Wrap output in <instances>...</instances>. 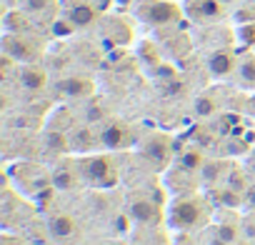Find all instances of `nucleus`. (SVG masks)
<instances>
[{
    "label": "nucleus",
    "mask_w": 255,
    "mask_h": 245,
    "mask_svg": "<svg viewBox=\"0 0 255 245\" xmlns=\"http://www.w3.org/2000/svg\"><path fill=\"white\" fill-rule=\"evenodd\" d=\"M230 170H233V165L228 160H208L203 165V170H200V183L205 188H215V185L225 183V178H228Z\"/></svg>",
    "instance_id": "14"
},
{
    "label": "nucleus",
    "mask_w": 255,
    "mask_h": 245,
    "mask_svg": "<svg viewBox=\"0 0 255 245\" xmlns=\"http://www.w3.org/2000/svg\"><path fill=\"white\" fill-rule=\"evenodd\" d=\"M145 158L148 160H153L158 168H163L168 160H170V138L168 135H153L148 143H145Z\"/></svg>",
    "instance_id": "15"
},
{
    "label": "nucleus",
    "mask_w": 255,
    "mask_h": 245,
    "mask_svg": "<svg viewBox=\"0 0 255 245\" xmlns=\"http://www.w3.org/2000/svg\"><path fill=\"white\" fill-rule=\"evenodd\" d=\"M235 20L243 25V23H255V8H243L235 13Z\"/></svg>",
    "instance_id": "27"
},
{
    "label": "nucleus",
    "mask_w": 255,
    "mask_h": 245,
    "mask_svg": "<svg viewBox=\"0 0 255 245\" xmlns=\"http://www.w3.org/2000/svg\"><path fill=\"white\" fill-rule=\"evenodd\" d=\"M208 70L215 75V78H228L238 70V58L230 48H218L210 53L208 58Z\"/></svg>",
    "instance_id": "8"
},
{
    "label": "nucleus",
    "mask_w": 255,
    "mask_h": 245,
    "mask_svg": "<svg viewBox=\"0 0 255 245\" xmlns=\"http://www.w3.org/2000/svg\"><path fill=\"white\" fill-rule=\"evenodd\" d=\"M25 13L53 23L55 20V0H25Z\"/></svg>",
    "instance_id": "17"
},
{
    "label": "nucleus",
    "mask_w": 255,
    "mask_h": 245,
    "mask_svg": "<svg viewBox=\"0 0 255 245\" xmlns=\"http://www.w3.org/2000/svg\"><path fill=\"white\" fill-rule=\"evenodd\" d=\"M205 163L208 160H205V155H203L200 148H188V150L180 153V165L188 168V170H193V173H200Z\"/></svg>",
    "instance_id": "19"
},
{
    "label": "nucleus",
    "mask_w": 255,
    "mask_h": 245,
    "mask_svg": "<svg viewBox=\"0 0 255 245\" xmlns=\"http://www.w3.org/2000/svg\"><path fill=\"white\" fill-rule=\"evenodd\" d=\"M58 90L63 93V98L83 100V98L93 95V80L80 78V75H70V78H63V80L58 83Z\"/></svg>",
    "instance_id": "12"
},
{
    "label": "nucleus",
    "mask_w": 255,
    "mask_h": 245,
    "mask_svg": "<svg viewBox=\"0 0 255 245\" xmlns=\"http://www.w3.org/2000/svg\"><path fill=\"white\" fill-rule=\"evenodd\" d=\"M238 40L243 45H255V23H243L238 30Z\"/></svg>",
    "instance_id": "25"
},
{
    "label": "nucleus",
    "mask_w": 255,
    "mask_h": 245,
    "mask_svg": "<svg viewBox=\"0 0 255 245\" xmlns=\"http://www.w3.org/2000/svg\"><path fill=\"white\" fill-rule=\"evenodd\" d=\"M50 30H53V35H70V33L78 30V28L63 15V18H55V20L50 23Z\"/></svg>",
    "instance_id": "24"
},
{
    "label": "nucleus",
    "mask_w": 255,
    "mask_h": 245,
    "mask_svg": "<svg viewBox=\"0 0 255 245\" xmlns=\"http://www.w3.org/2000/svg\"><path fill=\"white\" fill-rule=\"evenodd\" d=\"M18 85L28 93H38V90H45L48 85V73L35 65V63H25L23 68H18Z\"/></svg>",
    "instance_id": "9"
},
{
    "label": "nucleus",
    "mask_w": 255,
    "mask_h": 245,
    "mask_svg": "<svg viewBox=\"0 0 255 245\" xmlns=\"http://www.w3.org/2000/svg\"><path fill=\"white\" fill-rule=\"evenodd\" d=\"M138 15L150 25H170L180 18V8L168 0H150V3L138 8Z\"/></svg>",
    "instance_id": "4"
},
{
    "label": "nucleus",
    "mask_w": 255,
    "mask_h": 245,
    "mask_svg": "<svg viewBox=\"0 0 255 245\" xmlns=\"http://www.w3.org/2000/svg\"><path fill=\"white\" fill-rule=\"evenodd\" d=\"M3 50L15 63H35L38 60V45L25 33H8L3 40Z\"/></svg>",
    "instance_id": "5"
},
{
    "label": "nucleus",
    "mask_w": 255,
    "mask_h": 245,
    "mask_svg": "<svg viewBox=\"0 0 255 245\" xmlns=\"http://www.w3.org/2000/svg\"><path fill=\"white\" fill-rule=\"evenodd\" d=\"M185 15L195 23H218L225 15V3L223 0H188Z\"/></svg>",
    "instance_id": "6"
},
{
    "label": "nucleus",
    "mask_w": 255,
    "mask_h": 245,
    "mask_svg": "<svg viewBox=\"0 0 255 245\" xmlns=\"http://www.w3.org/2000/svg\"><path fill=\"white\" fill-rule=\"evenodd\" d=\"M98 140H100V138H98V135H93V130H90V128H78V130L70 135V150L88 153V150H93V145H95Z\"/></svg>",
    "instance_id": "18"
},
{
    "label": "nucleus",
    "mask_w": 255,
    "mask_h": 245,
    "mask_svg": "<svg viewBox=\"0 0 255 245\" xmlns=\"http://www.w3.org/2000/svg\"><path fill=\"white\" fill-rule=\"evenodd\" d=\"M78 165H80L83 178H85L90 185H95V188H110V185H115V180H118V173H115L110 158H105V155L85 158V160H80Z\"/></svg>",
    "instance_id": "2"
},
{
    "label": "nucleus",
    "mask_w": 255,
    "mask_h": 245,
    "mask_svg": "<svg viewBox=\"0 0 255 245\" xmlns=\"http://www.w3.org/2000/svg\"><path fill=\"white\" fill-rule=\"evenodd\" d=\"M80 175H83V173H80V165L65 160V163H60V165L55 168V173L50 175V185H53V190H73V188L78 185V178H80Z\"/></svg>",
    "instance_id": "11"
},
{
    "label": "nucleus",
    "mask_w": 255,
    "mask_h": 245,
    "mask_svg": "<svg viewBox=\"0 0 255 245\" xmlns=\"http://www.w3.org/2000/svg\"><path fill=\"white\" fill-rule=\"evenodd\" d=\"M235 245H250V243H235Z\"/></svg>",
    "instance_id": "31"
},
{
    "label": "nucleus",
    "mask_w": 255,
    "mask_h": 245,
    "mask_svg": "<svg viewBox=\"0 0 255 245\" xmlns=\"http://www.w3.org/2000/svg\"><path fill=\"white\" fill-rule=\"evenodd\" d=\"M223 3H225V5H230V3H235V0H223Z\"/></svg>",
    "instance_id": "30"
},
{
    "label": "nucleus",
    "mask_w": 255,
    "mask_h": 245,
    "mask_svg": "<svg viewBox=\"0 0 255 245\" xmlns=\"http://www.w3.org/2000/svg\"><path fill=\"white\" fill-rule=\"evenodd\" d=\"M130 215H133V220H138L140 225H158L160 220H163V213H160V208L153 203V200H148V198H140V200H135L133 205H130Z\"/></svg>",
    "instance_id": "13"
},
{
    "label": "nucleus",
    "mask_w": 255,
    "mask_h": 245,
    "mask_svg": "<svg viewBox=\"0 0 255 245\" xmlns=\"http://www.w3.org/2000/svg\"><path fill=\"white\" fill-rule=\"evenodd\" d=\"M240 230H243V235H248V240H255V215L245 218L240 223Z\"/></svg>",
    "instance_id": "26"
},
{
    "label": "nucleus",
    "mask_w": 255,
    "mask_h": 245,
    "mask_svg": "<svg viewBox=\"0 0 255 245\" xmlns=\"http://www.w3.org/2000/svg\"><path fill=\"white\" fill-rule=\"evenodd\" d=\"M0 245H25V240L23 238H15V235H3Z\"/></svg>",
    "instance_id": "28"
},
{
    "label": "nucleus",
    "mask_w": 255,
    "mask_h": 245,
    "mask_svg": "<svg viewBox=\"0 0 255 245\" xmlns=\"http://www.w3.org/2000/svg\"><path fill=\"white\" fill-rule=\"evenodd\" d=\"M240 233V223H218L210 230V245H235Z\"/></svg>",
    "instance_id": "16"
},
{
    "label": "nucleus",
    "mask_w": 255,
    "mask_h": 245,
    "mask_svg": "<svg viewBox=\"0 0 255 245\" xmlns=\"http://www.w3.org/2000/svg\"><path fill=\"white\" fill-rule=\"evenodd\" d=\"M98 138L105 148L110 150H125V148H130L135 143V133L125 125V122L120 120H110L105 122V125L98 130Z\"/></svg>",
    "instance_id": "3"
},
{
    "label": "nucleus",
    "mask_w": 255,
    "mask_h": 245,
    "mask_svg": "<svg viewBox=\"0 0 255 245\" xmlns=\"http://www.w3.org/2000/svg\"><path fill=\"white\" fill-rule=\"evenodd\" d=\"M223 185H228V188H233V190H238V193H245V190H248L245 173H243V170H238V168H233V170L228 173V178H225V183H223Z\"/></svg>",
    "instance_id": "23"
},
{
    "label": "nucleus",
    "mask_w": 255,
    "mask_h": 245,
    "mask_svg": "<svg viewBox=\"0 0 255 245\" xmlns=\"http://www.w3.org/2000/svg\"><path fill=\"white\" fill-rule=\"evenodd\" d=\"M245 203H248V208H250V210H255V185L245 190Z\"/></svg>",
    "instance_id": "29"
},
{
    "label": "nucleus",
    "mask_w": 255,
    "mask_h": 245,
    "mask_svg": "<svg viewBox=\"0 0 255 245\" xmlns=\"http://www.w3.org/2000/svg\"><path fill=\"white\" fill-rule=\"evenodd\" d=\"M65 18L75 28H90L98 20V10L90 3H85V0H73V3L65 8Z\"/></svg>",
    "instance_id": "10"
},
{
    "label": "nucleus",
    "mask_w": 255,
    "mask_h": 245,
    "mask_svg": "<svg viewBox=\"0 0 255 245\" xmlns=\"http://www.w3.org/2000/svg\"><path fill=\"white\" fill-rule=\"evenodd\" d=\"M210 210H208V203L203 198H190V195H180L170 213H168V223L175 228V230H193V228H200L205 225Z\"/></svg>",
    "instance_id": "1"
},
{
    "label": "nucleus",
    "mask_w": 255,
    "mask_h": 245,
    "mask_svg": "<svg viewBox=\"0 0 255 245\" xmlns=\"http://www.w3.org/2000/svg\"><path fill=\"white\" fill-rule=\"evenodd\" d=\"M30 23H28V15L25 13H8L5 15V30L8 33H28Z\"/></svg>",
    "instance_id": "21"
},
{
    "label": "nucleus",
    "mask_w": 255,
    "mask_h": 245,
    "mask_svg": "<svg viewBox=\"0 0 255 245\" xmlns=\"http://www.w3.org/2000/svg\"><path fill=\"white\" fill-rule=\"evenodd\" d=\"M238 80L245 85V88H253L255 85V58L253 55H245L240 63H238Z\"/></svg>",
    "instance_id": "20"
},
{
    "label": "nucleus",
    "mask_w": 255,
    "mask_h": 245,
    "mask_svg": "<svg viewBox=\"0 0 255 245\" xmlns=\"http://www.w3.org/2000/svg\"><path fill=\"white\" fill-rule=\"evenodd\" d=\"M48 235L60 245H73L78 240V223L70 213H53L48 218Z\"/></svg>",
    "instance_id": "7"
},
{
    "label": "nucleus",
    "mask_w": 255,
    "mask_h": 245,
    "mask_svg": "<svg viewBox=\"0 0 255 245\" xmlns=\"http://www.w3.org/2000/svg\"><path fill=\"white\" fill-rule=\"evenodd\" d=\"M195 115L198 118H210V115H215V110H218V103L210 98V95H200V98H195Z\"/></svg>",
    "instance_id": "22"
}]
</instances>
